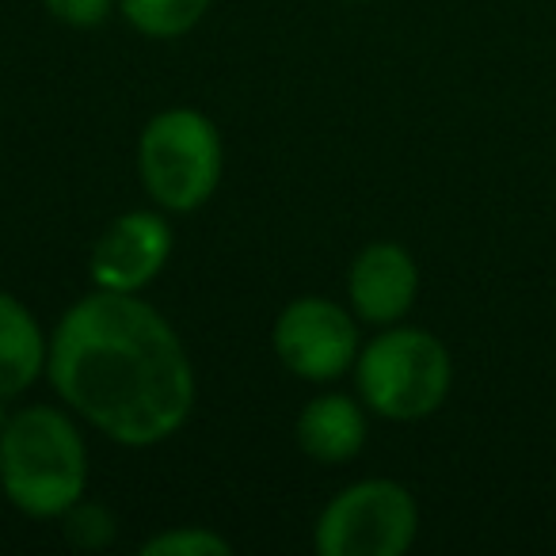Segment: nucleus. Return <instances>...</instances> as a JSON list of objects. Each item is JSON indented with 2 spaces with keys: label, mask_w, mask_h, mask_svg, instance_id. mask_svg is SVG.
I'll return each mask as SVG.
<instances>
[{
  "label": "nucleus",
  "mask_w": 556,
  "mask_h": 556,
  "mask_svg": "<svg viewBox=\"0 0 556 556\" xmlns=\"http://www.w3.org/2000/svg\"><path fill=\"white\" fill-rule=\"evenodd\" d=\"M225 141L199 108H164L138 134V179L164 214H194L217 194Z\"/></svg>",
  "instance_id": "obj_4"
},
{
  "label": "nucleus",
  "mask_w": 556,
  "mask_h": 556,
  "mask_svg": "<svg viewBox=\"0 0 556 556\" xmlns=\"http://www.w3.org/2000/svg\"><path fill=\"white\" fill-rule=\"evenodd\" d=\"M141 556H232V541L210 526H168L141 541Z\"/></svg>",
  "instance_id": "obj_12"
},
{
  "label": "nucleus",
  "mask_w": 556,
  "mask_h": 556,
  "mask_svg": "<svg viewBox=\"0 0 556 556\" xmlns=\"http://www.w3.org/2000/svg\"><path fill=\"white\" fill-rule=\"evenodd\" d=\"M4 424H9V412H4V404H0V434H4Z\"/></svg>",
  "instance_id": "obj_15"
},
{
  "label": "nucleus",
  "mask_w": 556,
  "mask_h": 556,
  "mask_svg": "<svg viewBox=\"0 0 556 556\" xmlns=\"http://www.w3.org/2000/svg\"><path fill=\"white\" fill-rule=\"evenodd\" d=\"M42 9L50 20L73 27V31H92L115 16L118 0H42Z\"/></svg>",
  "instance_id": "obj_14"
},
{
  "label": "nucleus",
  "mask_w": 556,
  "mask_h": 556,
  "mask_svg": "<svg viewBox=\"0 0 556 556\" xmlns=\"http://www.w3.org/2000/svg\"><path fill=\"white\" fill-rule=\"evenodd\" d=\"M416 538V495L389 477H366L340 488L313 522V548L320 556H404Z\"/></svg>",
  "instance_id": "obj_5"
},
{
  "label": "nucleus",
  "mask_w": 556,
  "mask_h": 556,
  "mask_svg": "<svg viewBox=\"0 0 556 556\" xmlns=\"http://www.w3.org/2000/svg\"><path fill=\"white\" fill-rule=\"evenodd\" d=\"M270 348L298 381L332 386L355 370L363 351V320L332 298L305 294L282 305L270 325Z\"/></svg>",
  "instance_id": "obj_6"
},
{
  "label": "nucleus",
  "mask_w": 556,
  "mask_h": 556,
  "mask_svg": "<svg viewBox=\"0 0 556 556\" xmlns=\"http://www.w3.org/2000/svg\"><path fill=\"white\" fill-rule=\"evenodd\" d=\"M88 442L70 408L24 404L0 434V492L20 515L58 522L88 495Z\"/></svg>",
  "instance_id": "obj_2"
},
{
  "label": "nucleus",
  "mask_w": 556,
  "mask_h": 556,
  "mask_svg": "<svg viewBox=\"0 0 556 556\" xmlns=\"http://www.w3.org/2000/svg\"><path fill=\"white\" fill-rule=\"evenodd\" d=\"M47 381L108 442L149 450L176 439L199 396L184 340L141 294L88 290L50 332Z\"/></svg>",
  "instance_id": "obj_1"
},
{
  "label": "nucleus",
  "mask_w": 556,
  "mask_h": 556,
  "mask_svg": "<svg viewBox=\"0 0 556 556\" xmlns=\"http://www.w3.org/2000/svg\"><path fill=\"white\" fill-rule=\"evenodd\" d=\"M172 248H176V229L164 210H126L96 237L92 252H88L92 290L146 294L168 267Z\"/></svg>",
  "instance_id": "obj_7"
},
{
  "label": "nucleus",
  "mask_w": 556,
  "mask_h": 556,
  "mask_svg": "<svg viewBox=\"0 0 556 556\" xmlns=\"http://www.w3.org/2000/svg\"><path fill=\"white\" fill-rule=\"evenodd\" d=\"M355 4H366V0H355Z\"/></svg>",
  "instance_id": "obj_16"
},
{
  "label": "nucleus",
  "mask_w": 556,
  "mask_h": 556,
  "mask_svg": "<svg viewBox=\"0 0 556 556\" xmlns=\"http://www.w3.org/2000/svg\"><path fill=\"white\" fill-rule=\"evenodd\" d=\"M419 298V263L396 240L358 248L348 267V305L363 325L389 328L408 320Z\"/></svg>",
  "instance_id": "obj_8"
},
{
  "label": "nucleus",
  "mask_w": 556,
  "mask_h": 556,
  "mask_svg": "<svg viewBox=\"0 0 556 556\" xmlns=\"http://www.w3.org/2000/svg\"><path fill=\"white\" fill-rule=\"evenodd\" d=\"M58 522H62L65 538H70L77 548H85V553H100V548H108L118 533V518L111 515V507L88 500V495L73 503Z\"/></svg>",
  "instance_id": "obj_13"
},
{
  "label": "nucleus",
  "mask_w": 556,
  "mask_h": 556,
  "mask_svg": "<svg viewBox=\"0 0 556 556\" xmlns=\"http://www.w3.org/2000/svg\"><path fill=\"white\" fill-rule=\"evenodd\" d=\"M302 454L317 465H348L366 450L370 408L351 393H317L294 424Z\"/></svg>",
  "instance_id": "obj_9"
},
{
  "label": "nucleus",
  "mask_w": 556,
  "mask_h": 556,
  "mask_svg": "<svg viewBox=\"0 0 556 556\" xmlns=\"http://www.w3.org/2000/svg\"><path fill=\"white\" fill-rule=\"evenodd\" d=\"M214 0H118L123 20L153 42H172L191 35L206 20Z\"/></svg>",
  "instance_id": "obj_11"
},
{
  "label": "nucleus",
  "mask_w": 556,
  "mask_h": 556,
  "mask_svg": "<svg viewBox=\"0 0 556 556\" xmlns=\"http://www.w3.org/2000/svg\"><path fill=\"white\" fill-rule=\"evenodd\" d=\"M351 378L370 416L389 424H419L450 401L454 358L434 332L401 320L378 328L374 340H363Z\"/></svg>",
  "instance_id": "obj_3"
},
{
  "label": "nucleus",
  "mask_w": 556,
  "mask_h": 556,
  "mask_svg": "<svg viewBox=\"0 0 556 556\" xmlns=\"http://www.w3.org/2000/svg\"><path fill=\"white\" fill-rule=\"evenodd\" d=\"M50 336L16 294L0 290V404H12L47 378Z\"/></svg>",
  "instance_id": "obj_10"
}]
</instances>
